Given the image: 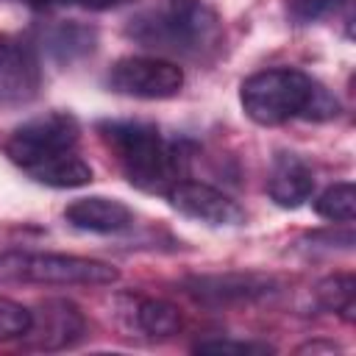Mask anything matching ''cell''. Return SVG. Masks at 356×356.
<instances>
[{
  "mask_svg": "<svg viewBox=\"0 0 356 356\" xmlns=\"http://www.w3.org/2000/svg\"><path fill=\"white\" fill-rule=\"evenodd\" d=\"M125 36L153 53L209 61L222 47V22L203 0H156L128 19Z\"/></svg>",
  "mask_w": 356,
  "mask_h": 356,
  "instance_id": "obj_1",
  "label": "cell"
},
{
  "mask_svg": "<svg viewBox=\"0 0 356 356\" xmlns=\"http://www.w3.org/2000/svg\"><path fill=\"white\" fill-rule=\"evenodd\" d=\"M245 114L259 125H284L289 120H331L339 114L337 97L312 75L292 67L253 72L239 86Z\"/></svg>",
  "mask_w": 356,
  "mask_h": 356,
  "instance_id": "obj_2",
  "label": "cell"
},
{
  "mask_svg": "<svg viewBox=\"0 0 356 356\" xmlns=\"http://www.w3.org/2000/svg\"><path fill=\"white\" fill-rule=\"evenodd\" d=\"M97 131L108 150L117 156L120 170L136 189L167 195L184 178L189 150L184 147V142L164 139L156 125L111 120L100 122Z\"/></svg>",
  "mask_w": 356,
  "mask_h": 356,
  "instance_id": "obj_3",
  "label": "cell"
},
{
  "mask_svg": "<svg viewBox=\"0 0 356 356\" xmlns=\"http://www.w3.org/2000/svg\"><path fill=\"white\" fill-rule=\"evenodd\" d=\"M120 281V270L67 253L39 250H3L0 253V284H39V286H111Z\"/></svg>",
  "mask_w": 356,
  "mask_h": 356,
  "instance_id": "obj_4",
  "label": "cell"
},
{
  "mask_svg": "<svg viewBox=\"0 0 356 356\" xmlns=\"http://www.w3.org/2000/svg\"><path fill=\"white\" fill-rule=\"evenodd\" d=\"M78 136H81V125L72 114L47 111L42 117H33V120L22 122L19 128H14L11 136L6 139L3 150L17 167L31 172L44 161L75 150Z\"/></svg>",
  "mask_w": 356,
  "mask_h": 356,
  "instance_id": "obj_5",
  "label": "cell"
},
{
  "mask_svg": "<svg viewBox=\"0 0 356 356\" xmlns=\"http://www.w3.org/2000/svg\"><path fill=\"white\" fill-rule=\"evenodd\" d=\"M106 83L111 92L136 100H167L184 89V70L159 56H125L111 64Z\"/></svg>",
  "mask_w": 356,
  "mask_h": 356,
  "instance_id": "obj_6",
  "label": "cell"
},
{
  "mask_svg": "<svg viewBox=\"0 0 356 356\" xmlns=\"http://www.w3.org/2000/svg\"><path fill=\"white\" fill-rule=\"evenodd\" d=\"M42 86V67L31 42L19 36H0V103L19 106L36 97Z\"/></svg>",
  "mask_w": 356,
  "mask_h": 356,
  "instance_id": "obj_7",
  "label": "cell"
},
{
  "mask_svg": "<svg viewBox=\"0 0 356 356\" xmlns=\"http://www.w3.org/2000/svg\"><path fill=\"white\" fill-rule=\"evenodd\" d=\"M278 289V281L261 273H222V275H195L184 281V292L203 306H231L267 298Z\"/></svg>",
  "mask_w": 356,
  "mask_h": 356,
  "instance_id": "obj_8",
  "label": "cell"
},
{
  "mask_svg": "<svg viewBox=\"0 0 356 356\" xmlns=\"http://www.w3.org/2000/svg\"><path fill=\"white\" fill-rule=\"evenodd\" d=\"M170 203L175 211H181L184 217H192L197 222L206 225H239L245 222V209L225 195L217 186H209L203 181H186L181 178L170 192H167Z\"/></svg>",
  "mask_w": 356,
  "mask_h": 356,
  "instance_id": "obj_9",
  "label": "cell"
},
{
  "mask_svg": "<svg viewBox=\"0 0 356 356\" xmlns=\"http://www.w3.org/2000/svg\"><path fill=\"white\" fill-rule=\"evenodd\" d=\"M83 314L70 300H44L31 312V325L19 337L25 348L33 350H61L75 345L83 337Z\"/></svg>",
  "mask_w": 356,
  "mask_h": 356,
  "instance_id": "obj_10",
  "label": "cell"
},
{
  "mask_svg": "<svg viewBox=\"0 0 356 356\" xmlns=\"http://www.w3.org/2000/svg\"><path fill=\"white\" fill-rule=\"evenodd\" d=\"M64 220L78 228V231H89V234H117L125 231L134 222L131 209L117 200V197H103V195H92V197H78L64 209Z\"/></svg>",
  "mask_w": 356,
  "mask_h": 356,
  "instance_id": "obj_11",
  "label": "cell"
},
{
  "mask_svg": "<svg viewBox=\"0 0 356 356\" xmlns=\"http://www.w3.org/2000/svg\"><path fill=\"white\" fill-rule=\"evenodd\" d=\"M267 192L281 209H298L314 192V172L298 153H278L270 167Z\"/></svg>",
  "mask_w": 356,
  "mask_h": 356,
  "instance_id": "obj_12",
  "label": "cell"
},
{
  "mask_svg": "<svg viewBox=\"0 0 356 356\" xmlns=\"http://www.w3.org/2000/svg\"><path fill=\"white\" fill-rule=\"evenodd\" d=\"M97 44V31L81 22H58L44 33V47L58 64H72L89 56Z\"/></svg>",
  "mask_w": 356,
  "mask_h": 356,
  "instance_id": "obj_13",
  "label": "cell"
},
{
  "mask_svg": "<svg viewBox=\"0 0 356 356\" xmlns=\"http://www.w3.org/2000/svg\"><path fill=\"white\" fill-rule=\"evenodd\" d=\"M28 175L44 186H53V189H75V186H83L92 181V167L75 150H70L64 156H56V159L39 164Z\"/></svg>",
  "mask_w": 356,
  "mask_h": 356,
  "instance_id": "obj_14",
  "label": "cell"
},
{
  "mask_svg": "<svg viewBox=\"0 0 356 356\" xmlns=\"http://www.w3.org/2000/svg\"><path fill=\"white\" fill-rule=\"evenodd\" d=\"M314 298L320 303V309L331 312V314H339L342 320H353V312H356V278L350 273H337V275H328L317 284L314 289Z\"/></svg>",
  "mask_w": 356,
  "mask_h": 356,
  "instance_id": "obj_15",
  "label": "cell"
},
{
  "mask_svg": "<svg viewBox=\"0 0 356 356\" xmlns=\"http://www.w3.org/2000/svg\"><path fill=\"white\" fill-rule=\"evenodd\" d=\"M134 320L147 337H172L181 328L178 309L161 298H142L134 309Z\"/></svg>",
  "mask_w": 356,
  "mask_h": 356,
  "instance_id": "obj_16",
  "label": "cell"
},
{
  "mask_svg": "<svg viewBox=\"0 0 356 356\" xmlns=\"http://www.w3.org/2000/svg\"><path fill=\"white\" fill-rule=\"evenodd\" d=\"M314 211L331 222H350L356 217V189L350 181H339L331 184L317 200H314Z\"/></svg>",
  "mask_w": 356,
  "mask_h": 356,
  "instance_id": "obj_17",
  "label": "cell"
},
{
  "mask_svg": "<svg viewBox=\"0 0 356 356\" xmlns=\"http://www.w3.org/2000/svg\"><path fill=\"white\" fill-rule=\"evenodd\" d=\"M28 325H31V312L22 303L0 295V342L19 339L28 331Z\"/></svg>",
  "mask_w": 356,
  "mask_h": 356,
  "instance_id": "obj_18",
  "label": "cell"
},
{
  "mask_svg": "<svg viewBox=\"0 0 356 356\" xmlns=\"http://www.w3.org/2000/svg\"><path fill=\"white\" fill-rule=\"evenodd\" d=\"M195 353H236V356H264L273 353L267 342H250V339H203L192 348Z\"/></svg>",
  "mask_w": 356,
  "mask_h": 356,
  "instance_id": "obj_19",
  "label": "cell"
},
{
  "mask_svg": "<svg viewBox=\"0 0 356 356\" xmlns=\"http://www.w3.org/2000/svg\"><path fill=\"white\" fill-rule=\"evenodd\" d=\"M348 0H289V17L300 25H306V22H317V19L328 17L331 11H337Z\"/></svg>",
  "mask_w": 356,
  "mask_h": 356,
  "instance_id": "obj_20",
  "label": "cell"
},
{
  "mask_svg": "<svg viewBox=\"0 0 356 356\" xmlns=\"http://www.w3.org/2000/svg\"><path fill=\"white\" fill-rule=\"evenodd\" d=\"M300 353H317V350H339L334 342H309V345H300L298 348Z\"/></svg>",
  "mask_w": 356,
  "mask_h": 356,
  "instance_id": "obj_21",
  "label": "cell"
},
{
  "mask_svg": "<svg viewBox=\"0 0 356 356\" xmlns=\"http://www.w3.org/2000/svg\"><path fill=\"white\" fill-rule=\"evenodd\" d=\"M17 3H28L33 8H47V6H58V3H72V0H17Z\"/></svg>",
  "mask_w": 356,
  "mask_h": 356,
  "instance_id": "obj_22",
  "label": "cell"
}]
</instances>
